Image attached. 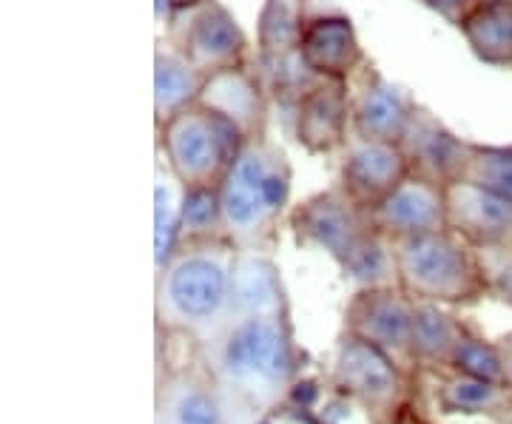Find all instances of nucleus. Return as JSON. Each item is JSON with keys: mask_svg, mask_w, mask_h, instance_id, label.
I'll return each instance as SVG.
<instances>
[{"mask_svg": "<svg viewBox=\"0 0 512 424\" xmlns=\"http://www.w3.org/2000/svg\"><path fill=\"white\" fill-rule=\"evenodd\" d=\"M237 242L183 245L157 271V316L168 328L208 333L225 328L234 299Z\"/></svg>", "mask_w": 512, "mask_h": 424, "instance_id": "1", "label": "nucleus"}, {"mask_svg": "<svg viewBox=\"0 0 512 424\" xmlns=\"http://www.w3.org/2000/svg\"><path fill=\"white\" fill-rule=\"evenodd\" d=\"M293 168L274 140L251 137L220 183L228 237L242 251H259L274 237L276 225L291 203Z\"/></svg>", "mask_w": 512, "mask_h": 424, "instance_id": "2", "label": "nucleus"}, {"mask_svg": "<svg viewBox=\"0 0 512 424\" xmlns=\"http://www.w3.org/2000/svg\"><path fill=\"white\" fill-rule=\"evenodd\" d=\"M393 257L396 282L410 299L453 308L490 294L481 251L450 228L396 240Z\"/></svg>", "mask_w": 512, "mask_h": 424, "instance_id": "3", "label": "nucleus"}, {"mask_svg": "<svg viewBox=\"0 0 512 424\" xmlns=\"http://www.w3.org/2000/svg\"><path fill=\"white\" fill-rule=\"evenodd\" d=\"M245 140L248 137L228 117L202 103L174 114L157 129V148L163 154V163L185 188L220 185Z\"/></svg>", "mask_w": 512, "mask_h": 424, "instance_id": "4", "label": "nucleus"}, {"mask_svg": "<svg viewBox=\"0 0 512 424\" xmlns=\"http://www.w3.org/2000/svg\"><path fill=\"white\" fill-rule=\"evenodd\" d=\"M222 370L248 388H279L293 365L291 336L282 314L231 316L220 345Z\"/></svg>", "mask_w": 512, "mask_h": 424, "instance_id": "5", "label": "nucleus"}, {"mask_svg": "<svg viewBox=\"0 0 512 424\" xmlns=\"http://www.w3.org/2000/svg\"><path fill=\"white\" fill-rule=\"evenodd\" d=\"M291 228L296 240L325 251L342 265L350 251L373 231V220L336 185L296 205L291 211Z\"/></svg>", "mask_w": 512, "mask_h": 424, "instance_id": "6", "label": "nucleus"}, {"mask_svg": "<svg viewBox=\"0 0 512 424\" xmlns=\"http://www.w3.org/2000/svg\"><path fill=\"white\" fill-rule=\"evenodd\" d=\"M180 15L185 20L177 26L171 43H177L202 72L214 74L248 63V37L225 3L202 0L200 6Z\"/></svg>", "mask_w": 512, "mask_h": 424, "instance_id": "7", "label": "nucleus"}, {"mask_svg": "<svg viewBox=\"0 0 512 424\" xmlns=\"http://www.w3.org/2000/svg\"><path fill=\"white\" fill-rule=\"evenodd\" d=\"M348 333L379 345L399 365L413 362V299L399 285L359 288L348 305Z\"/></svg>", "mask_w": 512, "mask_h": 424, "instance_id": "8", "label": "nucleus"}, {"mask_svg": "<svg viewBox=\"0 0 512 424\" xmlns=\"http://www.w3.org/2000/svg\"><path fill=\"white\" fill-rule=\"evenodd\" d=\"M410 177V163L399 143H376L350 137L342 148L339 188L367 214L387 200Z\"/></svg>", "mask_w": 512, "mask_h": 424, "instance_id": "9", "label": "nucleus"}, {"mask_svg": "<svg viewBox=\"0 0 512 424\" xmlns=\"http://www.w3.org/2000/svg\"><path fill=\"white\" fill-rule=\"evenodd\" d=\"M416 106L419 103L402 86L387 80L379 69L367 66L359 74L356 89L350 92L353 137L376 143H402Z\"/></svg>", "mask_w": 512, "mask_h": 424, "instance_id": "10", "label": "nucleus"}, {"mask_svg": "<svg viewBox=\"0 0 512 424\" xmlns=\"http://www.w3.org/2000/svg\"><path fill=\"white\" fill-rule=\"evenodd\" d=\"M399 146L410 163L413 177L447 188L464 174L470 140H461L447 123H441L439 114L419 103Z\"/></svg>", "mask_w": 512, "mask_h": 424, "instance_id": "11", "label": "nucleus"}, {"mask_svg": "<svg viewBox=\"0 0 512 424\" xmlns=\"http://www.w3.org/2000/svg\"><path fill=\"white\" fill-rule=\"evenodd\" d=\"M447 228L478 251L512 248V200L456 180L447 185Z\"/></svg>", "mask_w": 512, "mask_h": 424, "instance_id": "12", "label": "nucleus"}, {"mask_svg": "<svg viewBox=\"0 0 512 424\" xmlns=\"http://www.w3.org/2000/svg\"><path fill=\"white\" fill-rule=\"evenodd\" d=\"M336 385L350 393L353 399L365 402L373 410H387L396 405L402 393V373L399 362L387 353L367 342L356 333H348L336 351Z\"/></svg>", "mask_w": 512, "mask_h": 424, "instance_id": "13", "label": "nucleus"}, {"mask_svg": "<svg viewBox=\"0 0 512 424\" xmlns=\"http://www.w3.org/2000/svg\"><path fill=\"white\" fill-rule=\"evenodd\" d=\"M293 137L308 154H333L348 146L350 86L348 80H316L293 109Z\"/></svg>", "mask_w": 512, "mask_h": 424, "instance_id": "14", "label": "nucleus"}, {"mask_svg": "<svg viewBox=\"0 0 512 424\" xmlns=\"http://www.w3.org/2000/svg\"><path fill=\"white\" fill-rule=\"evenodd\" d=\"M370 220L390 242L441 231L447 228V188L410 174L387 200L370 211Z\"/></svg>", "mask_w": 512, "mask_h": 424, "instance_id": "15", "label": "nucleus"}, {"mask_svg": "<svg viewBox=\"0 0 512 424\" xmlns=\"http://www.w3.org/2000/svg\"><path fill=\"white\" fill-rule=\"evenodd\" d=\"M200 103L208 109L220 111L222 117H228L248 140L268 134L271 97L265 92L262 77L248 63L208 74V80L202 86Z\"/></svg>", "mask_w": 512, "mask_h": 424, "instance_id": "16", "label": "nucleus"}, {"mask_svg": "<svg viewBox=\"0 0 512 424\" xmlns=\"http://www.w3.org/2000/svg\"><path fill=\"white\" fill-rule=\"evenodd\" d=\"M299 57L322 80H348L365 66V49L348 15H319L308 20Z\"/></svg>", "mask_w": 512, "mask_h": 424, "instance_id": "17", "label": "nucleus"}, {"mask_svg": "<svg viewBox=\"0 0 512 424\" xmlns=\"http://www.w3.org/2000/svg\"><path fill=\"white\" fill-rule=\"evenodd\" d=\"M208 74L171 40H157L154 49V126H165L174 114L200 103Z\"/></svg>", "mask_w": 512, "mask_h": 424, "instance_id": "18", "label": "nucleus"}, {"mask_svg": "<svg viewBox=\"0 0 512 424\" xmlns=\"http://www.w3.org/2000/svg\"><path fill=\"white\" fill-rule=\"evenodd\" d=\"M458 32L481 63L512 69V0H481Z\"/></svg>", "mask_w": 512, "mask_h": 424, "instance_id": "19", "label": "nucleus"}, {"mask_svg": "<svg viewBox=\"0 0 512 424\" xmlns=\"http://www.w3.org/2000/svg\"><path fill=\"white\" fill-rule=\"evenodd\" d=\"M245 314H282V285L279 271L259 251L239 248L234 262V299L231 316Z\"/></svg>", "mask_w": 512, "mask_h": 424, "instance_id": "20", "label": "nucleus"}, {"mask_svg": "<svg viewBox=\"0 0 512 424\" xmlns=\"http://www.w3.org/2000/svg\"><path fill=\"white\" fill-rule=\"evenodd\" d=\"M464 325L439 302L413 299V356L430 365H450V356L464 336Z\"/></svg>", "mask_w": 512, "mask_h": 424, "instance_id": "21", "label": "nucleus"}, {"mask_svg": "<svg viewBox=\"0 0 512 424\" xmlns=\"http://www.w3.org/2000/svg\"><path fill=\"white\" fill-rule=\"evenodd\" d=\"M308 29V0H265L256 18L259 55H291L299 52Z\"/></svg>", "mask_w": 512, "mask_h": 424, "instance_id": "22", "label": "nucleus"}, {"mask_svg": "<svg viewBox=\"0 0 512 424\" xmlns=\"http://www.w3.org/2000/svg\"><path fill=\"white\" fill-rule=\"evenodd\" d=\"M183 191L185 185L160 160L157 180H154V265H157V271L165 268L180 251Z\"/></svg>", "mask_w": 512, "mask_h": 424, "instance_id": "23", "label": "nucleus"}, {"mask_svg": "<svg viewBox=\"0 0 512 424\" xmlns=\"http://www.w3.org/2000/svg\"><path fill=\"white\" fill-rule=\"evenodd\" d=\"M220 240H231L228 237V225H225L220 185H188L183 191L180 248L183 245H200V242Z\"/></svg>", "mask_w": 512, "mask_h": 424, "instance_id": "24", "label": "nucleus"}, {"mask_svg": "<svg viewBox=\"0 0 512 424\" xmlns=\"http://www.w3.org/2000/svg\"><path fill=\"white\" fill-rule=\"evenodd\" d=\"M439 402L447 413L498 416V413H510L512 410V388L510 385H498V382H487V379H476L467 373H456L444 382Z\"/></svg>", "mask_w": 512, "mask_h": 424, "instance_id": "25", "label": "nucleus"}, {"mask_svg": "<svg viewBox=\"0 0 512 424\" xmlns=\"http://www.w3.org/2000/svg\"><path fill=\"white\" fill-rule=\"evenodd\" d=\"M342 271L348 274L359 288H384V285H399L396 282V257H393V242L376 228L359 242L348 259L342 262Z\"/></svg>", "mask_w": 512, "mask_h": 424, "instance_id": "26", "label": "nucleus"}, {"mask_svg": "<svg viewBox=\"0 0 512 424\" xmlns=\"http://www.w3.org/2000/svg\"><path fill=\"white\" fill-rule=\"evenodd\" d=\"M461 180L490 188L495 194L512 200V143L495 146V143H473L467 151V166Z\"/></svg>", "mask_w": 512, "mask_h": 424, "instance_id": "27", "label": "nucleus"}, {"mask_svg": "<svg viewBox=\"0 0 512 424\" xmlns=\"http://www.w3.org/2000/svg\"><path fill=\"white\" fill-rule=\"evenodd\" d=\"M450 368L456 373H467L476 379H487V382H498L507 385V370H504V356L498 345H490L484 339H478L473 333H464L456 351L450 356Z\"/></svg>", "mask_w": 512, "mask_h": 424, "instance_id": "28", "label": "nucleus"}, {"mask_svg": "<svg viewBox=\"0 0 512 424\" xmlns=\"http://www.w3.org/2000/svg\"><path fill=\"white\" fill-rule=\"evenodd\" d=\"M171 424H222L220 405L200 385H185L171 399Z\"/></svg>", "mask_w": 512, "mask_h": 424, "instance_id": "29", "label": "nucleus"}, {"mask_svg": "<svg viewBox=\"0 0 512 424\" xmlns=\"http://www.w3.org/2000/svg\"><path fill=\"white\" fill-rule=\"evenodd\" d=\"M481 262L487 271L490 294L498 296L512 308V248H490L481 251Z\"/></svg>", "mask_w": 512, "mask_h": 424, "instance_id": "30", "label": "nucleus"}, {"mask_svg": "<svg viewBox=\"0 0 512 424\" xmlns=\"http://www.w3.org/2000/svg\"><path fill=\"white\" fill-rule=\"evenodd\" d=\"M421 6H427L430 12H436L439 18H444L453 26H461V20L467 18L476 9L481 0H419Z\"/></svg>", "mask_w": 512, "mask_h": 424, "instance_id": "31", "label": "nucleus"}, {"mask_svg": "<svg viewBox=\"0 0 512 424\" xmlns=\"http://www.w3.org/2000/svg\"><path fill=\"white\" fill-rule=\"evenodd\" d=\"M501 356H504V370H507V385L512 388V339H504L501 345Z\"/></svg>", "mask_w": 512, "mask_h": 424, "instance_id": "32", "label": "nucleus"}, {"mask_svg": "<svg viewBox=\"0 0 512 424\" xmlns=\"http://www.w3.org/2000/svg\"><path fill=\"white\" fill-rule=\"evenodd\" d=\"M202 0H174V9H177V15L180 12H188V9H194V6H200Z\"/></svg>", "mask_w": 512, "mask_h": 424, "instance_id": "33", "label": "nucleus"}]
</instances>
